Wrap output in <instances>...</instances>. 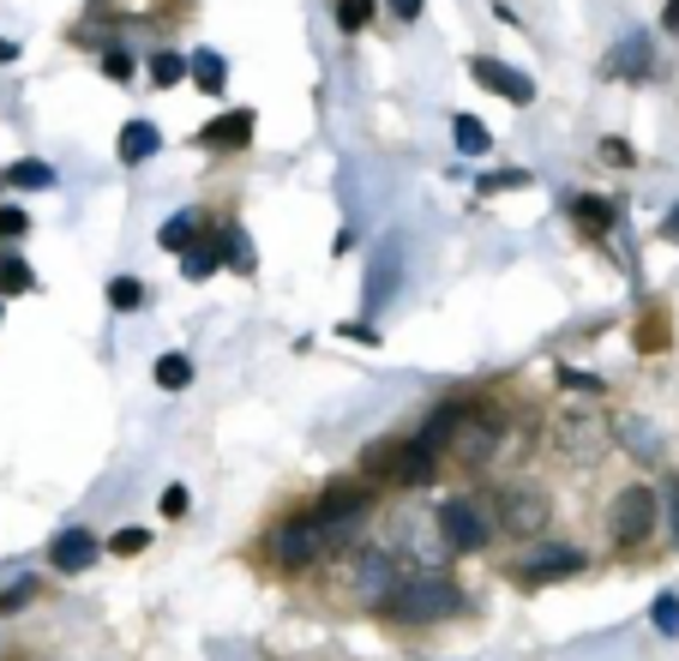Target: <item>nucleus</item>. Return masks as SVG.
<instances>
[{
  "label": "nucleus",
  "mask_w": 679,
  "mask_h": 661,
  "mask_svg": "<svg viewBox=\"0 0 679 661\" xmlns=\"http://www.w3.org/2000/svg\"><path fill=\"white\" fill-rule=\"evenodd\" d=\"M463 608V590L446 578V571H403V578L391 583V595L379 601V613L386 620H403V625H427V620H451V613Z\"/></svg>",
  "instance_id": "1"
},
{
  "label": "nucleus",
  "mask_w": 679,
  "mask_h": 661,
  "mask_svg": "<svg viewBox=\"0 0 679 661\" xmlns=\"http://www.w3.org/2000/svg\"><path fill=\"white\" fill-rule=\"evenodd\" d=\"M661 523V499L643 488V481H631V488H619V499L608 505V535L619 548H643L649 535H656Z\"/></svg>",
  "instance_id": "2"
},
{
  "label": "nucleus",
  "mask_w": 679,
  "mask_h": 661,
  "mask_svg": "<svg viewBox=\"0 0 679 661\" xmlns=\"http://www.w3.org/2000/svg\"><path fill=\"white\" fill-rule=\"evenodd\" d=\"M331 548H337V535H331V523H324V518H294L289 529H277V541H271V553H277V565H283V571L319 565Z\"/></svg>",
  "instance_id": "3"
},
{
  "label": "nucleus",
  "mask_w": 679,
  "mask_h": 661,
  "mask_svg": "<svg viewBox=\"0 0 679 661\" xmlns=\"http://www.w3.org/2000/svg\"><path fill=\"white\" fill-rule=\"evenodd\" d=\"M493 518H499V529H511V535H541V529L553 523V505H548V493H541V488L511 481V488L493 499Z\"/></svg>",
  "instance_id": "4"
},
{
  "label": "nucleus",
  "mask_w": 679,
  "mask_h": 661,
  "mask_svg": "<svg viewBox=\"0 0 679 661\" xmlns=\"http://www.w3.org/2000/svg\"><path fill=\"white\" fill-rule=\"evenodd\" d=\"M439 535H446L451 553H476V548H487L493 523H487V511L476 499H446V505H439Z\"/></svg>",
  "instance_id": "5"
},
{
  "label": "nucleus",
  "mask_w": 679,
  "mask_h": 661,
  "mask_svg": "<svg viewBox=\"0 0 679 661\" xmlns=\"http://www.w3.org/2000/svg\"><path fill=\"white\" fill-rule=\"evenodd\" d=\"M403 578L397 571V553L391 548H367V553H356V571H349V590H356L367 608H379V601L391 595V583Z\"/></svg>",
  "instance_id": "6"
},
{
  "label": "nucleus",
  "mask_w": 679,
  "mask_h": 661,
  "mask_svg": "<svg viewBox=\"0 0 679 661\" xmlns=\"http://www.w3.org/2000/svg\"><path fill=\"white\" fill-rule=\"evenodd\" d=\"M511 571H518L523 583H553V578H571V571H583V553L566 548V541H541V548H529Z\"/></svg>",
  "instance_id": "7"
},
{
  "label": "nucleus",
  "mask_w": 679,
  "mask_h": 661,
  "mask_svg": "<svg viewBox=\"0 0 679 661\" xmlns=\"http://www.w3.org/2000/svg\"><path fill=\"white\" fill-rule=\"evenodd\" d=\"M469 72H476V84H487V91H499L506 102H536V84L523 79V72H511L506 61H493V54H476V61H469Z\"/></svg>",
  "instance_id": "8"
},
{
  "label": "nucleus",
  "mask_w": 679,
  "mask_h": 661,
  "mask_svg": "<svg viewBox=\"0 0 679 661\" xmlns=\"http://www.w3.org/2000/svg\"><path fill=\"white\" fill-rule=\"evenodd\" d=\"M559 451H566V458L596 463L601 451H608V433H601V421H589V415H566V421H559Z\"/></svg>",
  "instance_id": "9"
},
{
  "label": "nucleus",
  "mask_w": 679,
  "mask_h": 661,
  "mask_svg": "<svg viewBox=\"0 0 679 661\" xmlns=\"http://www.w3.org/2000/svg\"><path fill=\"white\" fill-rule=\"evenodd\" d=\"M49 565L54 571H91L97 565V535L91 529H61V535H54V548H49Z\"/></svg>",
  "instance_id": "10"
},
{
  "label": "nucleus",
  "mask_w": 679,
  "mask_h": 661,
  "mask_svg": "<svg viewBox=\"0 0 679 661\" xmlns=\"http://www.w3.org/2000/svg\"><path fill=\"white\" fill-rule=\"evenodd\" d=\"M463 421H469V409H463V403H446V409H433V415L421 421L416 445H421V451H433V458H439V451H451V439H457V428H463Z\"/></svg>",
  "instance_id": "11"
},
{
  "label": "nucleus",
  "mask_w": 679,
  "mask_h": 661,
  "mask_svg": "<svg viewBox=\"0 0 679 661\" xmlns=\"http://www.w3.org/2000/svg\"><path fill=\"white\" fill-rule=\"evenodd\" d=\"M493 439H499V428H493V421H476V415H469L463 428H457L451 451H457V458H463L469 469H476V463H487V458H493Z\"/></svg>",
  "instance_id": "12"
},
{
  "label": "nucleus",
  "mask_w": 679,
  "mask_h": 661,
  "mask_svg": "<svg viewBox=\"0 0 679 661\" xmlns=\"http://www.w3.org/2000/svg\"><path fill=\"white\" fill-rule=\"evenodd\" d=\"M199 139L211 144V151H241V144L253 139V114H247V109H234V114H217V121L199 132Z\"/></svg>",
  "instance_id": "13"
},
{
  "label": "nucleus",
  "mask_w": 679,
  "mask_h": 661,
  "mask_svg": "<svg viewBox=\"0 0 679 661\" xmlns=\"http://www.w3.org/2000/svg\"><path fill=\"white\" fill-rule=\"evenodd\" d=\"M223 259H229V253H223V229H217V234H199V241L181 253V264H187V283H199V277H211Z\"/></svg>",
  "instance_id": "14"
},
{
  "label": "nucleus",
  "mask_w": 679,
  "mask_h": 661,
  "mask_svg": "<svg viewBox=\"0 0 679 661\" xmlns=\"http://www.w3.org/2000/svg\"><path fill=\"white\" fill-rule=\"evenodd\" d=\"M157 144H162V132H157L151 121H127V127H121V163H144Z\"/></svg>",
  "instance_id": "15"
},
{
  "label": "nucleus",
  "mask_w": 679,
  "mask_h": 661,
  "mask_svg": "<svg viewBox=\"0 0 679 661\" xmlns=\"http://www.w3.org/2000/svg\"><path fill=\"white\" fill-rule=\"evenodd\" d=\"M619 445H631V451H638V458L643 463H656L661 458V439H656V428H649V421H619Z\"/></svg>",
  "instance_id": "16"
},
{
  "label": "nucleus",
  "mask_w": 679,
  "mask_h": 661,
  "mask_svg": "<svg viewBox=\"0 0 679 661\" xmlns=\"http://www.w3.org/2000/svg\"><path fill=\"white\" fill-rule=\"evenodd\" d=\"M451 132H457V151L463 157H487V144H493V132H487V121H476V114H457Z\"/></svg>",
  "instance_id": "17"
},
{
  "label": "nucleus",
  "mask_w": 679,
  "mask_h": 661,
  "mask_svg": "<svg viewBox=\"0 0 679 661\" xmlns=\"http://www.w3.org/2000/svg\"><path fill=\"white\" fill-rule=\"evenodd\" d=\"M162 247H169V253H187V247L199 241V217L193 211H174L169 223H162V234H157Z\"/></svg>",
  "instance_id": "18"
},
{
  "label": "nucleus",
  "mask_w": 679,
  "mask_h": 661,
  "mask_svg": "<svg viewBox=\"0 0 679 661\" xmlns=\"http://www.w3.org/2000/svg\"><path fill=\"white\" fill-rule=\"evenodd\" d=\"M24 289H37V271L19 253H0V296H24Z\"/></svg>",
  "instance_id": "19"
},
{
  "label": "nucleus",
  "mask_w": 679,
  "mask_h": 661,
  "mask_svg": "<svg viewBox=\"0 0 679 661\" xmlns=\"http://www.w3.org/2000/svg\"><path fill=\"white\" fill-rule=\"evenodd\" d=\"M649 67V42L631 31V37H619V49H613V61H608V72H643Z\"/></svg>",
  "instance_id": "20"
},
{
  "label": "nucleus",
  "mask_w": 679,
  "mask_h": 661,
  "mask_svg": "<svg viewBox=\"0 0 679 661\" xmlns=\"http://www.w3.org/2000/svg\"><path fill=\"white\" fill-rule=\"evenodd\" d=\"M571 217H578L583 229H596V234H608V229H613V204H608V199H589V193H583V199H571Z\"/></svg>",
  "instance_id": "21"
},
{
  "label": "nucleus",
  "mask_w": 679,
  "mask_h": 661,
  "mask_svg": "<svg viewBox=\"0 0 679 661\" xmlns=\"http://www.w3.org/2000/svg\"><path fill=\"white\" fill-rule=\"evenodd\" d=\"M157 385L162 391H187L193 385V361L187 355H157Z\"/></svg>",
  "instance_id": "22"
},
{
  "label": "nucleus",
  "mask_w": 679,
  "mask_h": 661,
  "mask_svg": "<svg viewBox=\"0 0 679 661\" xmlns=\"http://www.w3.org/2000/svg\"><path fill=\"white\" fill-rule=\"evenodd\" d=\"M109 307H114V313H139V307H144V283H139V277H114V283H109Z\"/></svg>",
  "instance_id": "23"
},
{
  "label": "nucleus",
  "mask_w": 679,
  "mask_h": 661,
  "mask_svg": "<svg viewBox=\"0 0 679 661\" xmlns=\"http://www.w3.org/2000/svg\"><path fill=\"white\" fill-rule=\"evenodd\" d=\"M7 187H54V169L37 163V157H24V163L7 169Z\"/></svg>",
  "instance_id": "24"
},
{
  "label": "nucleus",
  "mask_w": 679,
  "mask_h": 661,
  "mask_svg": "<svg viewBox=\"0 0 679 661\" xmlns=\"http://www.w3.org/2000/svg\"><path fill=\"white\" fill-rule=\"evenodd\" d=\"M193 79H199V91H223V54H211V49H204V54H193Z\"/></svg>",
  "instance_id": "25"
},
{
  "label": "nucleus",
  "mask_w": 679,
  "mask_h": 661,
  "mask_svg": "<svg viewBox=\"0 0 679 661\" xmlns=\"http://www.w3.org/2000/svg\"><path fill=\"white\" fill-rule=\"evenodd\" d=\"M649 620H656L661 638H679V595H656V608H649Z\"/></svg>",
  "instance_id": "26"
},
{
  "label": "nucleus",
  "mask_w": 679,
  "mask_h": 661,
  "mask_svg": "<svg viewBox=\"0 0 679 661\" xmlns=\"http://www.w3.org/2000/svg\"><path fill=\"white\" fill-rule=\"evenodd\" d=\"M187 72H193V67H187L181 54H157V61H151V79H157V84H181Z\"/></svg>",
  "instance_id": "27"
},
{
  "label": "nucleus",
  "mask_w": 679,
  "mask_h": 661,
  "mask_svg": "<svg viewBox=\"0 0 679 661\" xmlns=\"http://www.w3.org/2000/svg\"><path fill=\"white\" fill-rule=\"evenodd\" d=\"M223 253H229V264H241V271H253V247H247V234L241 229H223Z\"/></svg>",
  "instance_id": "28"
},
{
  "label": "nucleus",
  "mask_w": 679,
  "mask_h": 661,
  "mask_svg": "<svg viewBox=\"0 0 679 661\" xmlns=\"http://www.w3.org/2000/svg\"><path fill=\"white\" fill-rule=\"evenodd\" d=\"M144 548H151L144 529H114V541H109V553H121V560H132V553H144Z\"/></svg>",
  "instance_id": "29"
},
{
  "label": "nucleus",
  "mask_w": 679,
  "mask_h": 661,
  "mask_svg": "<svg viewBox=\"0 0 679 661\" xmlns=\"http://www.w3.org/2000/svg\"><path fill=\"white\" fill-rule=\"evenodd\" d=\"M661 518H668V529H673V548H679V475L661 481Z\"/></svg>",
  "instance_id": "30"
},
{
  "label": "nucleus",
  "mask_w": 679,
  "mask_h": 661,
  "mask_svg": "<svg viewBox=\"0 0 679 661\" xmlns=\"http://www.w3.org/2000/svg\"><path fill=\"white\" fill-rule=\"evenodd\" d=\"M337 19H343V31H361V24L373 19V0H343V7H337Z\"/></svg>",
  "instance_id": "31"
},
{
  "label": "nucleus",
  "mask_w": 679,
  "mask_h": 661,
  "mask_svg": "<svg viewBox=\"0 0 679 661\" xmlns=\"http://www.w3.org/2000/svg\"><path fill=\"white\" fill-rule=\"evenodd\" d=\"M511 187H529V174H518V169H499V174H481V193H511Z\"/></svg>",
  "instance_id": "32"
},
{
  "label": "nucleus",
  "mask_w": 679,
  "mask_h": 661,
  "mask_svg": "<svg viewBox=\"0 0 679 661\" xmlns=\"http://www.w3.org/2000/svg\"><path fill=\"white\" fill-rule=\"evenodd\" d=\"M24 229H31V217H24V211H12V204H7V211H0V241H19Z\"/></svg>",
  "instance_id": "33"
},
{
  "label": "nucleus",
  "mask_w": 679,
  "mask_h": 661,
  "mask_svg": "<svg viewBox=\"0 0 679 661\" xmlns=\"http://www.w3.org/2000/svg\"><path fill=\"white\" fill-rule=\"evenodd\" d=\"M157 511H162V518H187V488H162Z\"/></svg>",
  "instance_id": "34"
},
{
  "label": "nucleus",
  "mask_w": 679,
  "mask_h": 661,
  "mask_svg": "<svg viewBox=\"0 0 679 661\" xmlns=\"http://www.w3.org/2000/svg\"><path fill=\"white\" fill-rule=\"evenodd\" d=\"M102 67H109V79H127V72H132V61H127L121 49H109V54H102Z\"/></svg>",
  "instance_id": "35"
},
{
  "label": "nucleus",
  "mask_w": 679,
  "mask_h": 661,
  "mask_svg": "<svg viewBox=\"0 0 679 661\" xmlns=\"http://www.w3.org/2000/svg\"><path fill=\"white\" fill-rule=\"evenodd\" d=\"M601 163H631V144L608 139V144H601Z\"/></svg>",
  "instance_id": "36"
},
{
  "label": "nucleus",
  "mask_w": 679,
  "mask_h": 661,
  "mask_svg": "<svg viewBox=\"0 0 679 661\" xmlns=\"http://www.w3.org/2000/svg\"><path fill=\"white\" fill-rule=\"evenodd\" d=\"M397 12H403V19H421V0H391Z\"/></svg>",
  "instance_id": "37"
},
{
  "label": "nucleus",
  "mask_w": 679,
  "mask_h": 661,
  "mask_svg": "<svg viewBox=\"0 0 679 661\" xmlns=\"http://www.w3.org/2000/svg\"><path fill=\"white\" fill-rule=\"evenodd\" d=\"M661 234H668V241H679V204L668 211V223H661Z\"/></svg>",
  "instance_id": "38"
},
{
  "label": "nucleus",
  "mask_w": 679,
  "mask_h": 661,
  "mask_svg": "<svg viewBox=\"0 0 679 661\" xmlns=\"http://www.w3.org/2000/svg\"><path fill=\"white\" fill-rule=\"evenodd\" d=\"M7 61H19V42H7V37H0V67H7Z\"/></svg>",
  "instance_id": "39"
},
{
  "label": "nucleus",
  "mask_w": 679,
  "mask_h": 661,
  "mask_svg": "<svg viewBox=\"0 0 679 661\" xmlns=\"http://www.w3.org/2000/svg\"><path fill=\"white\" fill-rule=\"evenodd\" d=\"M661 19H668V31H673V24H679V0H668V12H661Z\"/></svg>",
  "instance_id": "40"
},
{
  "label": "nucleus",
  "mask_w": 679,
  "mask_h": 661,
  "mask_svg": "<svg viewBox=\"0 0 679 661\" xmlns=\"http://www.w3.org/2000/svg\"><path fill=\"white\" fill-rule=\"evenodd\" d=\"M0 187H7V174H0Z\"/></svg>",
  "instance_id": "41"
}]
</instances>
